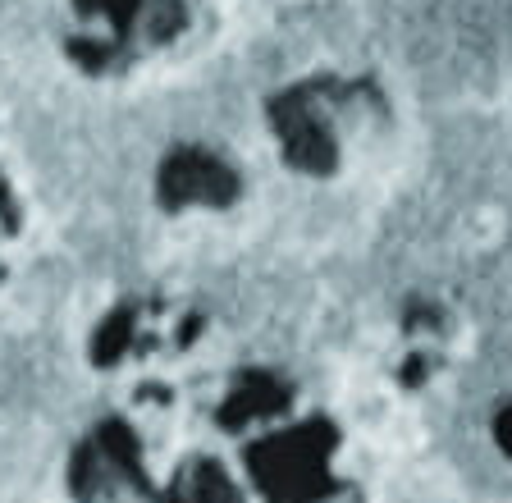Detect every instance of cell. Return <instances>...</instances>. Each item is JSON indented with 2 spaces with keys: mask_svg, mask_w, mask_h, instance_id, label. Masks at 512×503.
Returning a JSON list of instances; mask_svg holds the SVG:
<instances>
[{
  "mask_svg": "<svg viewBox=\"0 0 512 503\" xmlns=\"http://www.w3.org/2000/svg\"><path fill=\"white\" fill-rule=\"evenodd\" d=\"M92 5H106V10H128L133 0H92Z\"/></svg>",
  "mask_w": 512,
  "mask_h": 503,
  "instance_id": "1",
  "label": "cell"
}]
</instances>
